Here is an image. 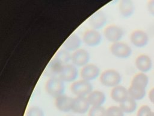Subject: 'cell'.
Here are the masks:
<instances>
[{"instance_id":"13","label":"cell","mask_w":154,"mask_h":116,"mask_svg":"<svg viewBox=\"0 0 154 116\" xmlns=\"http://www.w3.org/2000/svg\"><path fill=\"white\" fill-rule=\"evenodd\" d=\"M73 97L66 94H63L55 98V106L56 108L62 112L72 111Z\"/></svg>"},{"instance_id":"6","label":"cell","mask_w":154,"mask_h":116,"mask_svg":"<svg viewBox=\"0 0 154 116\" xmlns=\"http://www.w3.org/2000/svg\"><path fill=\"white\" fill-rule=\"evenodd\" d=\"M100 33L95 29L88 28L85 30L82 35V41L88 47H96L102 42Z\"/></svg>"},{"instance_id":"19","label":"cell","mask_w":154,"mask_h":116,"mask_svg":"<svg viewBox=\"0 0 154 116\" xmlns=\"http://www.w3.org/2000/svg\"><path fill=\"white\" fill-rule=\"evenodd\" d=\"M118 9L122 16L129 18L134 14L135 6L131 0H121L119 3Z\"/></svg>"},{"instance_id":"14","label":"cell","mask_w":154,"mask_h":116,"mask_svg":"<svg viewBox=\"0 0 154 116\" xmlns=\"http://www.w3.org/2000/svg\"><path fill=\"white\" fill-rule=\"evenodd\" d=\"M135 65L140 72L145 73L152 69V60L149 56L145 54H141L136 57Z\"/></svg>"},{"instance_id":"23","label":"cell","mask_w":154,"mask_h":116,"mask_svg":"<svg viewBox=\"0 0 154 116\" xmlns=\"http://www.w3.org/2000/svg\"><path fill=\"white\" fill-rule=\"evenodd\" d=\"M54 57L63 65H66L68 64V62L70 60H71V54L65 49L60 48L56 52Z\"/></svg>"},{"instance_id":"11","label":"cell","mask_w":154,"mask_h":116,"mask_svg":"<svg viewBox=\"0 0 154 116\" xmlns=\"http://www.w3.org/2000/svg\"><path fill=\"white\" fill-rule=\"evenodd\" d=\"M88 22L91 28L98 30L106 24L107 16L102 10H98L90 16Z\"/></svg>"},{"instance_id":"10","label":"cell","mask_w":154,"mask_h":116,"mask_svg":"<svg viewBox=\"0 0 154 116\" xmlns=\"http://www.w3.org/2000/svg\"><path fill=\"white\" fill-rule=\"evenodd\" d=\"M78 76L77 67L74 65H64L58 75V77L64 82H73L75 81Z\"/></svg>"},{"instance_id":"16","label":"cell","mask_w":154,"mask_h":116,"mask_svg":"<svg viewBox=\"0 0 154 116\" xmlns=\"http://www.w3.org/2000/svg\"><path fill=\"white\" fill-rule=\"evenodd\" d=\"M82 39L75 33L71 34L63 42L62 46L64 49L68 51L74 52L80 48Z\"/></svg>"},{"instance_id":"31","label":"cell","mask_w":154,"mask_h":116,"mask_svg":"<svg viewBox=\"0 0 154 116\" xmlns=\"http://www.w3.org/2000/svg\"><path fill=\"white\" fill-rule=\"evenodd\" d=\"M69 116H70V115H69Z\"/></svg>"},{"instance_id":"26","label":"cell","mask_w":154,"mask_h":116,"mask_svg":"<svg viewBox=\"0 0 154 116\" xmlns=\"http://www.w3.org/2000/svg\"><path fill=\"white\" fill-rule=\"evenodd\" d=\"M25 116H45V114L43 109L40 107L32 106L27 109Z\"/></svg>"},{"instance_id":"27","label":"cell","mask_w":154,"mask_h":116,"mask_svg":"<svg viewBox=\"0 0 154 116\" xmlns=\"http://www.w3.org/2000/svg\"><path fill=\"white\" fill-rule=\"evenodd\" d=\"M152 112V110L147 105H142L138 109L137 116H149L150 113Z\"/></svg>"},{"instance_id":"25","label":"cell","mask_w":154,"mask_h":116,"mask_svg":"<svg viewBox=\"0 0 154 116\" xmlns=\"http://www.w3.org/2000/svg\"><path fill=\"white\" fill-rule=\"evenodd\" d=\"M106 109L102 106H91L88 112V116H105Z\"/></svg>"},{"instance_id":"20","label":"cell","mask_w":154,"mask_h":116,"mask_svg":"<svg viewBox=\"0 0 154 116\" xmlns=\"http://www.w3.org/2000/svg\"><path fill=\"white\" fill-rule=\"evenodd\" d=\"M149 82L148 76L144 72H140L136 74L131 82V86L146 89Z\"/></svg>"},{"instance_id":"12","label":"cell","mask_w":154,"mask_h":116,"mask_svg":"<svg viewBox=\"0 0 154 116\" xmlns=\"http://www.w3.org/2000/svg\"><path fill=\"white\" fill-rule=\"evenodd\" d=\"M90 105L87 97H75L73 98L72 111L76 114H84L88 112Z\"/></svg>"},{"instance_id":"30","label":"cell","mask_w":154,"mask_h":116,"mask_svg":"<svg viewBox=\"0 0 154 116\" xmlns=\"http://www.w3.org/2000/svg\"><path fill=\"white\" fill-rule=\"evenodd\" d=\"M149 116H154V112H152H152L150 113V114Z\"/></svg>"},{"instance_id":"17","label":"cell","mask_w":154,"mask_h":116,"mask_svg":"<svg viewBox=\"0 0 154 116\" xmlns=\"http://www.w3.org/2000/svg\"><path fill=\"white\" fill-rule=\"evenodd\" d=\"M110 96L114 102L120 104L129 97L128 90L124 86L119 85L112 88Z\"/></svg>"},{"instance_id":"15","label":"cell","mask_w":154,"mask_h":116,"mask_svg":"<svg viewBox=\"0 0 154 116\" xmlns=\"http://www.w3.org/2000/svg\"><path fill=\"white\" fill-rule=\"evenodd\" d=\"M64 65L53 57L47 65L43 71V74L48 77L58 76Z\"/></svg>"},{"instance_id":"2","label":"cell","mask_w":154,"mask_h":116,"mask_svg":"<svg viewBox=\"0 0 154 116\" xmlns=\"http://www.w3.org/2000/svg\"><path fill=\"white\" fill-rule=\"evenodd\" d=\"M99 81L106 87L114 88L119 85L122 81V76L120 72L114 69H108L102 71L99 76Z\"/></svg>"},{"instance_id":"4","label":"cell","mask_w":154,"mask_h":116,"mask_svg":"<svg viewBox=\"0 0 154 116\" xmlns=\"http://www.w3.org/2000/svg\"><path fill=\"white\" fill-rule=\"evenodd\" d=\"M109 51L117 58L126 59L131 55L132 48L127 43L119 41L112 43L110 45Z\"/></svg>"},{"instance_id":"22","label":"cell","mask_w":154,"mask_h":116,"mask_svg":"<svg viewBox=\"0 0 154 116\" xmlns=\"http://www.w3.org/2000/svg\"><path fill=\"white\" fill-rule=\"evenodd\" d=\"M129 97L135 100H140L146 95V89L130 85L128 89Z\"/></svg>"},{"instance_id":"1","label":"cell","mask_w":154,"mask_h":116,"mask_svg":"<svg viewBox=\"0 0 154 116\" xmlns=\"http://www.w3.org/2000/svg\"><path fill=\"white\" fill-rule=\"evenodd\" d=\"M45 89L49 95L55 98L64 94V82L58 76L49 77L45 83Z\"/></svg>"},{"instance_id":"8","label":"cell","mask_w":154,"mask_h":116,"mask_svg":"<svg viewBox=\"0 0 154 116\" xmlns=\"http://www.w3.org/2000/svg\"><path fill=\"white\" fill-rule=\"evenodd\" d=\"M90 59L89 52L84 48H79L71 54L72 64L76 67H83L88 63Z\"/></svg>"},{"instance_id":"24","label":"cell","mask_w":154,"mask_h":116,"mask_svg":"<svg viewBox=\"0 0 154 116\" xmlns=\"http://www.w3.org/2000/svg\"><path fill=\"white\" fill-rule=\"evenodd\" d=\"M124 114L120 106H111L106 109L105 116H124Z\"/></svg>"},{"instance_id":"3","label":"cell","mask_w":154,"mask_h":116,"mask_svg":"<svg viewBox=\"0 0 154 116\" xmlns=\"http://www.w3.org/2000/svg\"><path fill=\"white\" fill-rule=\"evenodd\" d=\"M70 89L76 97H87L93 90L91 83L83 79L72 82Z\"/></svg>"},{"instance_id":"7","label":"cell","mask_w":154,"mask_h":116,"mask_svg":"<svg viewBox=\"0 0 154 116\" xmlns=\"http://www.w3.org/2000/svg\"><path fill=\"white\" fill-rule=\"evenodd\" d=\"M100 74L99 67L96 64L88 63L81 68L80 70V76L81 79L91 82L95 80Z\"/></svg>"},{"instance_id":"28","label":"cell","mask_w":154,"mask_h":116,"mask_svg":"<svg viewBox=\"0 0 154 116\" xmlns=\"http://www.w3.org/2000/svg\"><path fill=\"white\" fill-rule=\"evenodd\" d=\"M147 9L149 13L154 16V0H150L147 2Z\"/></svg>"},{"instance_id":"9","label":"cell","mask_w":154,"mask_h":116,"mask_svg":"<svg viewBox=\"0 0 154 116\" xmlns=\"http://www.w3.org/2000/svg\"><path fill=\"white\" fill-rule=\"evenodd\" d=\"M130 41L135 47L141 48L147 45L149 37L148 34L141 29H136L132 31L129 36Z\"/></svg>"},{"instance_id":"29","label":"cell","mask_w":154,"mask_h":116,"mask_svg":"<svg viewBox=\"0 0 154 116\" xmlns=\"http://www.w3.org/2000/svg\"><path fill=\"white\" fill-rule=\"evenodd\" d=\"M149 98L150 102L154 104V87L152 88L149 92Z\"/></svg>"},{"instance_id":"21","label":"cell","mask_w":154,"mask_h":116,"mask_svg":"<svg viewBox=\"0 0 154 116\" xmlns=\"http://www.w3.org/2000/svg\"><path fill=\"white\" fill-rule=\"evenodd\" d=\"M119 106L124 113L131 114L135 111L137 104L136 100L129 97L126 100L120 103Z\"/></svg>"},{"instance_id":"18","label":"cell","mask_w":154,"mask_h":116,"mask_svg":"<svg viewBox=\"0 0 154 116\" xmlns=\"http://www.w3.org/2000/svg\"><path fill=\"white\" fill-rule=\"evenodd\" d=\"M87 98L91 106H102L106 100L105 93L100 90H93Z\"/></svg>"},{"instance_id":"5","label":"cell","mask_w":154,"mask_h":116,"mask_svg":"<svg viewBox=\"0 0 154 116\" xmlns=\"http://www.w3.org/2000/svg\"><path fill=\"white\" fill-rule=\"evenodd\" d=\"M105 39L112 43L120 41L124 35L123 28L116 24H109L103 30Z\"/></svg>"}]
</instances>
